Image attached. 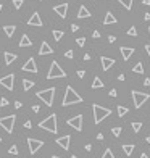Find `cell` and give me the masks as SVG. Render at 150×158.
I'll list each match as a JSON object with an SVG mask.
<instances>
[{"mask_svg":"<svg viewBox=\"0 0 150 158\" xmlns=\"http://www.w3.org/2000/svg\"><path fill=\"white\" fill-rule=\"evenodd\" d=\"M83 102V97L74 90L71 85H68L66 90H65V97H63V102L61 105L63 106H70V105H74V103H81Z\"/></svg>","mask_w":150,"mask_h":158,"instance_id":"cell-1","label":"cell"},{"mask_svg":"<svg viewBox=\"0 0 150 158\" xmlns=\"http://www.w3.org/2000/svg\"><path fill=\"white\" fill-rule=\"evenodd\" d=\"M92 111H94V123H95V124H100L105 118H108V116L111 115L110 108H103V106H100L97 103L92 105Z\"/></svg>","mask_w":150,"mask_h":158,"instance_id":"cell-2","label":"cell"},{"mask_svg":"<svg viewBox=\"0 0 150 158\" xmlns=\"http://www.w3.org/2000/svg\"><path fill=\"white\" fill-rule=\"evenodd\" d=\"M39 128L40 129H45L49 132L57 134L58 132V126H57V115H50L49 118H45L44 121L39 123Z\"/></svg>","mask_w":150,"mask_h":158,"instance_id":"cell-3","label":"cell"},{"mask_svg":"<svg viewBox=\"0 0 150 158\" xmlns=\"http://www.w3.org/2000/svg\"><path fill=\"white\" fill-rule=\"evenodd\" d=\"M53 97H55V87H49V89H45V90L37 92V98H40L47 106L53 105Z\"/></svg>","mask_w":150,"mask_h":158,"instance_id":"cell-4","label":"cell"},{"mask_svg":"<svg viewBox=\"0 0 150 158\" xmlns=\"http://www.w3.org/2000/svg\"><path fill=\"white\" fill-rule=\"evenodd\" d=\"M65 76H66V73L61 70L60 65L57 63V61H52L50 70H49V73H47V79H57V78H65Z\"/></svg>","mask_w":150,"mask_h":158,"instance_id":"cell-5","label":"cell"},{"mask_svg":"<svg viewBox=\"0 0 150 158\" xmlns=\"http://www.w3.org/2000/svg\"><path fill=\"white\" fill-rule=\"evenodd\" d=\"M149 98H150L149 94H144V92H139V90H132V100H134V106H136V108H141V106L144 105Z\"/></svg>","mask_w":150,"mask_h":158,"instance_id":"cell-6","label":"cell"},{"mask_svg":"<svg viewBox=\"0 0 150 158\" xmlns=\"http://www.w3.org/2000/svg\"><path fill=\"white\" fill-rule=\"evenodd\" d=\"M15 121H16V116H15V115L3 116V118H0V126H2L6 132L11 134V132H13V126H15Z\"/></svg>","mask_w":150,"mask_h":158,"instance_id":"cell-7","label":"cell"},{"mask_svg":"<svg viewBox=\"0 0 150 158\" xmlns=\"http://www.w3.org/2000/svg\"><path fill=\"white\" fill-rule=\"evenodd\" d=\"M0 85H3L6 90H13V87H15V74H6V76L0 78Z\"/></svg>","mask_w":150,"mask_h":158,"instance_id":"cell-8","label":"cell"},{"mask_svg":"<svg viewBox=\"0 0 150 158\" xmlns=\"http://www.w3.org/2000/svg\"><path fill=\"white\" fill-rule=\"evenodd\" d=\"M68 126H71V128H74L76 131H83V115H78L74 116V118H70L66 121Z\"/></svg>","mask_w":150,"mask_h":158,"instance_id":"cell-9","label":"cell"},{"mask_svg":"<svg viewBox=\"0 0 150 158\" xmlns=\"http://www.w3.org/2000/svg\"><path fill=\"white\" fill-rule=\"evenodd\" d=\"M21 70H23V71H28V73H34V74H36V73H37V65H36V60H34V58H29V60L26 61L24 65H23Z\"/></svg>","mask_w":150,"mask_h":158,"instance_id":"cell-10","label":"cell"},{"mask_svg":"<svg viewBox=\"0 0 150 158\" xmlns=\"http://www.w3.org/2000/svg\"><path fill=\"white\" fill-rule=\"evenodd\" d=\"M28 145H29V152L34 155V153L44 145V142L42 140H37V139H28Z\"/></svg>","mask_w":150,"mask_h":158,"instance_id":"cell-11","label":"cell"},{"mask_svg":"<svg viewBox=\"0 0 150 158\" xmlns=\"http://www.w3.org/2000/svg\"><path fill=\"white\" fill-rule=\"evenodd\" d=\"M70 144H71V136H68V134L57 139V145H60L63 150H68V149H70Z\"/></svg>","mask_w":150,"mask_h":158,"instance_id":"cell-12","label":"cell"},{"mask_svg":"<svg viewBox=\"0 0 150 158\" xmlns=\"http://www.w3.org/2000/svg\"><path fill=\"white\" fill-rule=\"evenodd\" d=\"M53 10H55V13L60 16V18H66V15H68V3L55 5V6H53Z\"/></svg>","mask_w":150,"mask_h":158,"instance_id":"cell-13","label":"cell"},{"mask_svg":"<svg viewBox=\"0 0 150 158\" xmlns=\"http://www.w3.org/2000/svg\"><path fill=\"white\" fill-rule=\"evenodd\" d=\"M28 24H29V26H37V27H40V26L44 24L42 19H40V15H39V13H37V11L32 13V16H31L29 21H28Z\"/></svg>","mask_w":150,"mask_h":158,"instance_id":"cell-14","label":"cell"},{"mask_svg":"<svg viewBox=\"0 0 150 158\" xmlns=\"http://www.w3.org/2000/svg\"><path fill=\"white\" fill-rule=\"evenodd\" d=\"M100 61H102V68H103V71H108L115 65V60L113 58H108V57H102Z\"/></svg>","mask_w":150,"mask_h":158,"instance_id":"cell-15","label":"cell"},{"mask_svg":"<svg viewBox=\"0 0 150 158\" xmlns=\"http://www.w3.org/2000/svg\"><path fill=\"white\" fill-rule=\"evenodd\" d=\"M50 53H53V49L49 45V42H45V40H44V42L40 44L39 55H50Z\"/></svg>","mask_w":150,"mask_h":158,"instance_id":"cell-16","label":"cell"},{"mask_svg":"<svg viewBox=\"0 0 150 158\" xmlns=\"http://www.w3.org/2000/svg\"><path fill=\"white\" fill-rule=\"evenodd\" d=\"M120 50L123 55V60H129L132 57V53H134V49H131V47H121Z\"/></svg>","mask_w":150,"mask_h":158,"instance_id":"cell-17","label":"cell"},{"mask_svg":"<svg viewBox=\"0 0 150 158\" xmlns=\"http://www.w3.org/2000/svg\"><path fill=\"white\" fill-rule=\"evenodd\" d=\"M116 23V18H115V15L111 11H107V15H105V19H103V24H115Z\"/></svg>","mask_w":150,"mask_h":158,"instance_id":"cell-18","label":"cell"},{"mask_svg":"<svg viewBox=\"0 0 150 158\" xmlns=\"http://www.w3.org/2000/svg\"><path fill=\"white\" fill-rule=\"evenodd\" d=\"M89 16H90V11L84 5H81L79 6V11H78V18L81 19V18H89Z\"/></svg>","mask_w":150,"mask_h":158,"instance_id":"cell-19","label":"cell"},{"mask_svg":"<svg viewBox=\"0 0 150 158\" xmlns=\"http://www.w3.org/2000/svg\"><path fill=\"white\" fill-rule=\"evenodd\" d=\"M134 149H136L134 144H124V145H123V152H124V155H128V157H131V155H132Z\"/></svg>","mask_w":150,"mask_h":158,"instance_id":"cell-20","label":"cell"},{"mask_svg":"<svg viewBox=\"0 0 150 158\" xmlns=\"http://www.w3.org/2000/svg\"><path fill=\"white\" fill-rule=\"evenodd\" d=\"M31 45H32V42H31L29 36L28 34H23L21 40H19V47H31Z\"/></svg>","mask_w":150,"mask_h":158,"instance_id":"cell-21","label":"cell"},{"mask_svg":"<svg viewBox=\"0 0 150 158\" xmlns=\"http://www.w3.org/2000/svg\"><path fill=\"white\" fill-rule=\"evenodd\" d=\"M16 60V53H10V52H5V63L6 65H11L13 61Z\"/></svg>","mask_w":150,"mask_h":158,"instance_id":"cell-22","label":"cell"},{"mask_svg":"<svg viewBox=\"0 0 150 158\" xmlns=\"http://www.w3.org/2000/svg\"><path fill=\"white\" fill-rule=\"evenodd\" d=\"M32 87H34V81H31V79H23V89H24L26 92Z\"/></svg>","mask_w":150,"mask_h":158,"instance_id":"cell-23","label":"cell"},{"mask_svg":"<svg viewBox=\"0 0 150 158\" xmlns=\"http://www.w3.org/2000/svg\"><path fill=\"white\" fill-rule=\"evenodd\" d=\"M3 31H5V34L8 37H13V34L16 31V26H3Z\"/></svg>","mask_w":150,"mask_h":158,"instance_id":"cell-24","label":"cell"},{"mask_svg":"<svg viewBox=\"0 0 150 158\" xmlns=\"http://www.w3.org/2000/svg\"><path fill=\"white\" fill-rule=\"evenodd\" d=\"M103 87V82H102L100 78H94V82H92V89H102Z\"/></svg>","mask_w":150,"mask_h":158,"instance_id":"cell-25","label":"cell"},{"mask_svg":"<svg viewBox=\"0 0 150 158\" xmlns=\"http://www.w3.org/2000/svg\"><path fill=\"white\" fill-rule=\"evenodd\" d=\"M118 2H120L126 10H131L132 8V2H134V0H118Z\"/></svg>","mask_w":150,"mask_h":158,"instance_id":"cell-26","label":"cell"},{"mask_svg":"<svg viewBox=\"0 0 150 158\" xmlns=\"http://www.w3.org/2000/svg\"><path fill=\"white\" fill-rule=\"evenodd\" d=\"M132 71H134V73H137V74H142V73H144V66H142L141 61H139V63L136 65L134 68H132Z\"/></svg>","mask_w":150,"mask_h":158,"instance_id":"cell-27","label":"cell"},{"mask_svg":"<svg viewBox=\"0 0 150 158\" xmlns=\"http://www.w3.org/2000/svg\"><path fill=\"white\" fill-rule=\"evenodd\" d=\"M52 34H53V39H55V40H61V37L65 36L63 31H53Z\"/></svg>","mask_w":150,"mask_h":158,"instance_id":"cell-28","label":"cell"},{"mask_svg":"<svg viewBox=\"0 0 150 158\" xmlns=\"http://www.w3.org/2000/svg\"><path fill=\"white\" fill-rule=\"evenodd\" d=\"M131 126H132V131H134V132H139V131H141V128H142V123H139V121H134Z\"/></svg>","mask_w":150,"mask_h":158,"instance_id":"cell-29","label":"cell"},{"mask_svg":"<svg viewBox=\"0 0 150 158\" xmlns=\"http://www.w3.org/2000/svg\"><path fill=\"white\" fill-rule=\"evenodd\" d=\"M128 111H129V110L126 108V106H118V116H124Z\"/></svg>","mask_w":150,"mask_h":158,"instance_id":"cell-30","label":"cell"},{"mask_svg":"<svg viewBox=\"0 0 150 158\" xmlns=\"http://www.w3.org/2000/svg\"><path fill=\"white\" fill-rule=\"evenodd\" d=\"M102 158H115V155H113V152H111L110 149H107L103 152V155H102Z\"/></svg>","mask_w":150,"mask_h":158,"instance_id":"cell-31","label":"cell"},{"mask_svg":"<svg viewBox=\"0 0 150 158\" xmlns=\"http://www.w3.org/2000/svg\"><path fill=\"white\" fill-rule=\"evenodd\" d=\"M128 36H132V37H136V36H137V29H136L134 26H132V27H129V29H128Z\"/></svg>","mask_w":150,"mask_h":158,"instance_id":"cell-32","label":"cell"},{"mask_svg":"<svg viewBox=\"0 0 150 158\" xmlns=\"http://www.w3.org/2000/svg\"><path fill=\"white\" fill-rule=\"evenodd\" d=\"M111 132H113L115 137H120L121 132H123V129H121V128H113V129H111Z\"/></svg>","mask_w":150,"mask_h":158,"instance_id":"cell-33","label":"cell"},{"mask_svg":"<svg viewBox=\"0 0 150 158\" xmlns=\"http://www.w3.org/2000/svg\"><path fill=\"white\" fill-rule=\"evenodd\" d=\"M8 152H10V155H18V147H16V145H11Z\"/></svg>","mask_w":150,"mask_h":158,"instance_id":"cell-34","label":"cell"},{"mask_svg":"<svg viewBox=\"0 0 150 158\" xmlns=\"http://www.w3.org/2000/svg\"><path fill=\"white\" fill-rule=\"evenodd\" d=\"M13 5H15L16 10H19L23 6V0H13Z\"/></svg>","mask_w":150,"mask_h":158,"instance_id":"cell-35","label":"cell"},{"mask_svg":"<svg viewBox=\"0 0 150 158\" xmlns=\"http://www.w3.org/2000/svg\"><path fill=\"white\" fill-rule=\"evenodd\" d=\"M76 44H78L79 47H83L84 44H86V39H84V37H78V39H76Z\"/></svg>","mask_w":150,"mask_h":158,"instance_id":"cell-36","label":"cell"},{"mask_svg":"<svg viewBox=\"0 0 150 158\" xmlns=\"http://www.w3.org/2000/svg\"><path fill=\"white\" fill-rule=\"evenodd\" d=\"M78 78H81V79H83L84 76H86V71H84V70H78Z\"/></svg>","mask_w":150,"mask_h":158,"instance_id":"cell-37","label":"cell"},{"mask_svg":"<svg viewBox=\"0 0 150 158\" xmlns=\"http://www.w3.org/2000/svg\"><path fill=\"white\" fill-rule=\"evenodd\" d=\"M6 105H8V100H6L5 97H2L0 98V106H6Z\"/></svg>","mask_w":150,"mask_h":158,"instance_id":"cell-38","label":"cell"},{"mask_svg":"<svg viewBox=\"0 0 150 158\" xmlns=\"http://www.w3.org/2000/svg\"><path fill=\"white\" fill-rule=\"evenodd\" d=\"M73 55H74V53H73V50H68V52L65 53V57H66V58H73Z\"/></svg>","mask_w":150,"mask_h":158,"instance_id":"cell-39","label":"cell"},{"mask_svg":"<svg viewBox=\"0 0 150 158\" xmlns=\"http://www.w3.org/2000/svg\"><path fill=\"white\" fill-rule=\"evenodd\" d=\"M39 110H40L39 105H32V111H34V113H39Z\"/></svg>","mask_w":150,"mask_h":158,"instance_id":"cell-40","label":"cell"},{"mask_svg":"<svg viewBox=\"0 0 150 158\" xmlns=\"http://www.w3.org/2000/svg\"><path fill=\"white\" fill-rule=\"evenodd\" d=\"M24 128H26V129H31V128H32V123H31V121H26V123H24Z\"/></svg>","mask_w":150,"mask_h":158,"instance_id":"cell-41","label":"cell"},{"mask_svg":"<svg viewBox=\"0 0 150 158\" xmlns=\"http://www.w3.org/2000/svg\"><path fill=\"white\" fill-rule=\"evenodd\" d=\"M92 37H94V39H98V37H100V32H98V31H94V34H92Z\"/></svg>","mask_w":150,"mask_h":158,"instance_id":"cell-42","label":"cell"},{"mask_svg":"<svg viewBox=\"0 0 150 158\" xmlns=\"http://www.w3.org/2000/svg\"><path fill=\"white\" fill-rule=\"evenodd\" d=\"M115 40H116V37H115V36H110V37H108V42H111V44H113Z\"/></svg>","mask_w":150,"mask_h":158,"instance_id":"cell-43","label":"cell"},{"mask_svg":"<svg viewBox=\"0 0 150 158\" xmlns=\"http://www.w3.org/2000/svg\"><path fill=\"white\" fill-rule=\"evenodd\" d=\"M110 97H116V90H115V89H111V90H110Z\"/></svg>","mask_w":150,"mask_h":158,"instance_id":"cell-44","label":"cell"},{"mask_svg":"<svg viewBox=\"0 0 150 158\" xmlns=\"http://www.w3.org/2000/svg\"><path fill=\"white\" fill-rule=\"evenodd\" d=\"M145 52L149 53V58H150V44H149V45H145Z\"/></svg>","mask_w":150,"mask_h":158,"instance_id":"cell-45","label":"cell"},{"mask_svg":"<svg viewBox=\"0 0 150 158\" xmlns=\"http://www.w3.org/2000/svg\"><path fill=\"white\" fill-rule=\"evenodd\" d=\"M84 149H86V150H87V152H90V150H92V145H90V144H87V145H86V147H84Z\"/></svg>","mask_w":150,"mask_h":158,"instance_id":"cell-46","label":"cell"},{"mask_svg":"<svg viewBox=\"0 0 150 158\" xmlns=\"http://www.w3.org/2000/svg\"><path fill=\"white\" fill-rule=\"evenodd\" d=\"M78 29H79V26H78V24H73V26H71V31H78Z\"/></svg>","mask_w":150,"mask_h":158,"instance_id":"cell-47","label":"cell"},{"mask_svg":"<svg viewBox=\"0 0 150 158\" xmlns=\"http://www.w3.org/2000/svg\"><path fill=\"white\" fill-rule=\"evenodd\" d=\"M84 60L89 61V60H90V55H89V53H86V55H84Z\"/></svg>","mask_w":150,"mask_h":158,"instance_id":"cell-48","label":"cell"},{"mask_svg":"<svg viewBox=\"0 0 150 158\" xmlns=\"http://www.w3.org/2000/svg\"><path fill=\"white\" fill-rule=\"evenodd\" d=\"M15 108H21V102H15Z\"/></svg>","mask_w":150,"mask_h":158,"instance_id":"cell-49","label":"cell"},{"mask_svg":"<svg viewBox=\"0 0 150 158\" xmlns=\"http://www.w3.org/2000/svg\"><path fill=\"white\" fill-rule=\"evenodd\" d=\"M144 84H145V85H150V79H149V78H145V81H144Z\"/></svg>","mask_w":150,"mask_h":158,"instance_id":"cell-50","label":"cell"},{"mask_svg":"<svg viewBox=\"0 0 150 158\" xmlns=\"http://www.w3.org/2000/svg\"><path fill=\"white\" fill-rule=\"evenodd\" d=\"M97 139L98 140H103V134H97Z\"/></svg>","mask_w":150,"mask_h":158,"instance_id":"cell-51","label":"cell"},{"mask_svg":"<svg viewBox=\"0 0 150 158\" xmlns=\"http://www.w3.org/2000/svg\"><path fill=\"white\" fill-rule=\"evenodd\" d=\"M142 3L144 5H150V0H142Z\"/></svg>","mask_w":150,"mask_h":158,"instance_id":"cell-52","label":"cell"},{"mask_svg":"<svg viewBox=\"0 0 150 158\" xmlns=\"http://www.w3.org/2000/svg\"><path fill=\"white\" fill-rule=\"evenodd\" d=\"M145 19H147V21H150V13H145Z\"/></svg>","mask_w":150,"mask_h":158,"instance_id":"cell-53","label":"cell"},{"mask_svg":"<svg viewBox=\"0 0 150 158\" xmlns=\"http://www.w3.org/2000/svg\"><path fill=\"white\" fill-rule=\"evenodd\" d=\"M141 158H149V155H145V153H142V155H141Z\"/></svg>","mask_w":150,"mask_h":158,"instance_id":"cell-54","label":"cell"},{"mask_svg":"<svg viewBox=\"0 0 150 158\" xmlns=\"http://www.w3.org/2000/svg\"><path fill=\"white\" fill-rule=\"evenodd\" d=\"M147 142H149V144H150V137H147Z\"/></svg>","mask_w":150,"mask_h":158,"instance_id":"cell-55","label":"cell"},{"mask_svg":"<svg viewBox=\"0 0 150 158\" xmlns=\"http://www.w3.org/2000/svg\"><path fill=\"white\" fill-rule=\"evenodd\" d=\"M52 158H58V157H57V155H53V157H52Z\"/></svg>","mask_w":150,"mask_h":158,"instance_id":"cell-56","label":"cell"},{"mask_svg":"<svg viewBox=\"0 0 150 158\" xmlns=\"http://www.w3.org/2000/svg\"><path fill=\"white\" fill-rule=\"evenodd\" d=\"M71 158H78V157H76V155H73V157H71Z\"/></svg>","mask_w":150,"mask_h":158,"instance_id":"cell-57","label":"cell"},{"mask_svg":"<svg viewBox=\"0 0 150 158\" xmlns=\"http://www.w3.org/2000/svg\"><path fill=\"white\" fill-rule=\"evenodd\" d=\"M2 8H3V6H2V5H0V11H2Z\"/></svg>","mask_w":150,"mask_h":158,"instance_id":"cell-58","label":"cell"},{"mask_svg":"<svg viewBox=\"0 0 150 158\" xmlns=\"http://www.w3.org/2000/svg\"><path fill=\"white\" fill-rule=\"evenodd\" d=\"M149 36H150V27H149Z\"/></svg>","mask_w":150,"mask_h":158,"instance_id":"cell-59","label":"cell"},{"mask_svg":"<svg viewBox=\"0 0 150 158\" xmlns=\"http://www.w3.org/2000/svg\"><path fill=\"white\" fill-rule=\"evenodd\" d=\"M0 140H2V137H0Z\"/></svg>","mask_w":150,"mask_h":158,"instance_id":"cell-60","label":"cell"}]
</instances>
